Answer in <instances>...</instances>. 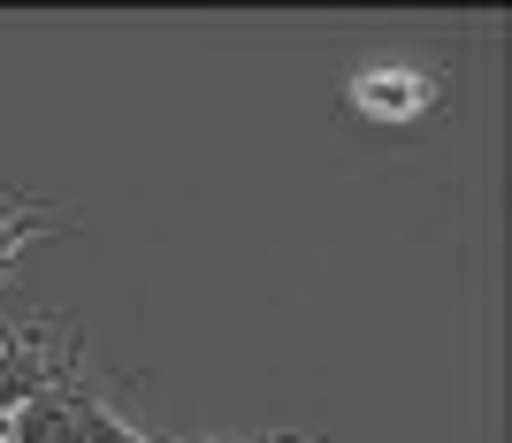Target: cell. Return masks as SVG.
Masks as SVG:
<instances>
[{"label":"cell","instance_id":"cell-1","mask_svg":"<svg viewBox=\"0 0 512 443\" xmlns=\"http://www.w3.org/2000/svg\"><path fill=\"white\" fill-rule=\"evenodd\" d=\"M344 100L360 107L367 123H421L428 107L444 100V77L421 62H360L344 77Z\"/></svg>","mask_w":512,"mask_h":443}]
</instances>
